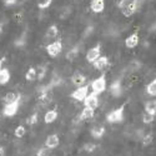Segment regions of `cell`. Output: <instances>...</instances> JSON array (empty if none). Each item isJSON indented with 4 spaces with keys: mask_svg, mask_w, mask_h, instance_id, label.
Masks as SVG:
<instances>
[{
    "mask_svg": "<svg viewBox=\"0 0 156 156\" xmlns=\"http://www.w3.org/2000/svg\"><path fill=\"white\" fill-rule=\"evenodd\" d=\"M94 116H95V110L94 109H90V108H86V106H84V109L79 114V118H80L81 121L90 120V119H93Z\"/></svg>",
    "mask_w": 156,
    "mask_h": 156,
    "instance_id": "18",
    "label": "cell"
},
{
    "mask_svg": "<svg viewBox=\"0 0 156 156\" xmlns=\"http://www.w3.org/2000/svg\"><path fill=\"white\" fill-rule=\"evenodd\" d=\"M90 89L91 91L98 94V95H101L102 93H105L106 90V75L105 74H101L99 77H96L95 80H93L90 83Z\"/></svg>",
    "mask_w": 156,
    "mask_h": 156,
    "instance_id": "2",
    "label": "cell"
},
{
    "mask_svg": "<svg viewBox=\"0 0 156 156\" xmlns=\"http://www.w3.org/2000/svg\"><path fill=\"white\" fill-rule=\"evenodd\" d=\"M70 80H71V83H73L75 86L80 87V86L85 85V83L87 81V77H86V75H84V74L80 73V71H75V73L71 75Z\"/></svg>",
    "mask_w": 156,
    "mask_h": 156,
    "instance_id": "12",
    "label": "cell"
},
{
    "mask_svg": "<svg viewBox=\"0 0 156 156\" xmlns=\"http://www.w3.org/2000/svg\"><path fill=\"white\" fill-rule=\"evenodd\" d=\"M5 60H6L5 58H2V59H0V70H2V69H3V64L5 62Z\"/></svg>",
    "mask_w": 156,
    "mask_h": 156,
    "instance_id": "38",
    "label": "cell"
},
{
    "mask_svg": "<svg viewBox=\"0 0 156 156\" xmlns=\"http://www.w3.org/2000/svg\"><path fill=\"white\" fill-rule=\"evenodd\" d=\"M10 77H11V74H10L9 69L3 68L0 70V85H6L10 81Z\"/></svg>",
    "mask_w": 156,
    "mask_h": 156,
    "instance_id": "21",
    "label": "cell"
},
{
    "mask_svg": "<svg viewBox=\"0 0 156 156\" xmlns=\"http://www.w3.org/2000/svg\"><path fill=\"white\" fill-rule=\"evenodd\" d=\"M99 105H100V98H99V95L95 94V93H93V91L89 93V95L84 100V106L96 110L99 108Z\"/></svg>",
    "mask_w": 156,
    "mask_h": 156,
    "instance_id": "8",
    "label": "cell"
},
{
    "mask_svg": "<svg viewBox=\"0 0 156 156\" xmlns=\"http://www.w3.org/2000/svg\"><path fill=\"white\" fill-rule=\"evenodd\" d=\"M124 119H125V106L124 105L109 111L106 115V121L109 124H120L124 121Z\"/></svg>",
    "mask_w": 156,
    "mask_h": 156,
    "instance_id": "1",
    "label": "cell"
},
{
    "mask_svg": "<svg viewBox=\"0 0 156 156\" xmlns=\"http://www.w3.org/2000/svg\"><path fill=\"white\" fill-rule=\"evenodd\" d=\"M109 93L114 98H120L121 96V94H122V81H121V79H116L110 84Z\"/></svg>",
    "mask_w": 156,
    "mask_h": 156,
    "instance_id": "9",
    "label": "cell"
},
{
    "mask_svg": "<svg viewBox=\"0 0 156 156\" xmlns=\"http://www.w3.org/2000/svg\"><path fill=\"white\" fill-rule=\"evenodd\" d=\"M53 101V94L51 91H48V93H43V94H39V98H37V102L43 106H46L49 104Z\"/></svg>",
    "mask_w": 156,
    "mask_h": 156,
    "instance_id": "17",
    "label": "cell"
},
{
    "mask_svg": "<svg viewBox=\"0 0 156 156\" xmlns=\"http://www.w3.org/2000/svg\"><path fill=\"white\" fill-rule=\"evenodd\" d=\"M14 135H15V137H18V139H23L25 135H27V127H25L24 125L16 126L15 130H14Z\"/></svg>",
    "mask_w": 156,
    "mask_h": 156,
    "instance_id": "28",
    "label": "cell"
},
{
    "mask_svg": "<svg viewBox=\"0 0 156 156\" xmlns=\"http://www.w3.org/2000/svg\"><path fill=\"white\" fill-rule=\"evenodd\" d=\"M25 80L30 81V83L34 81V80H36V68L31 66V68L28 69V71L25 73Z\"/></svg>",
    "mask_w": 156,
    "mask_h": 156,
    "instance_id": "27",
    "label": "cell"
},
{
    "mask_svg": "<svg viewBox=\"0 0 156 156\" xmlns=\"http://www.w3.org/2000/svg\"><path fill=\"white\" fill-rule=\"evenodd\" d=\"M141 4H142V0H131V3H130L124 10H121L122 16L129 19V18H131L133 15H135L136 12L139 11V9L141 8Z\"/></svg>",
    "mask_w": 156,
    "mask_h": 156,
    "instance_id": "3",
    "label": "cell"
},
{
    "mask_svg": "<svg viewBox=\"0 0 156 156\" xmlns=\"http://www.w3.org/2000/svg\"><path fill=\"white\" fill-rule=\"evenodd\" d=\"M0 119H2V112H0Z\"/></svg>",
    "mask_w": 156,
    "mask_h": 156,
    "instance_id": "39",
    "label": "cell"
},
{
    "mask_svg": "<svg viewBox=\"0 0 156 156\" xmlns=\"http://www.w3.org/2000/svg\"><path fill=\"white\" fill-rule=\"evenodd\" d=\"M98 149V145L94 144V142H86V144L84 145V151L87 152V154H91L94 151H96Z\"/></svg>",
    "mask_w": 156,
    "mask_h": 156,
    "instance_id": "33",
    "label": "cell"
},
{
    "mask_svg": "<svg viewBox=\"0 0 156 156\" xmlns=\"http://www.w3.org/2000/svg\"><path fill=\"white\" fill-rule=\"evenodd\" d=\"M58 35H59V28L54 24V25H50V27L46 29L45 39L46 40H53V39H55Z\"/></svg>",
    "mask_w": 156,
    "mask_h": 156,
    "instance_id": "19",
    "label": "cell"
},
{
    "mask_svg": "<svg viewBox=\"0 0 156 156\" xmlns=\"http://www.w3.org/2000/svg\"><path fill=\"white\" fill-rule=\"evenodd\" d=\"M59 116V112L56 109H51V110H48L44 115V122L45 124H53L54 121H56Z\"/></svg>",
    "mask_w": 156,
    "mask_h": 156,
    "instance_id": "16",
    "label": "cell"
},
{
    "mask_svg": "<svg viewBox=\"0 0 156 156\" xmlns=\"http://www.w3.org/2000/svg\"><path fill=\"white\" fill-rule=\"evenodd\" d=\"M144 109H145V112L151 114V115H156V99L146 101Z\"/></svg>",
    "mask_w": 156,
    "mask_h": 156,
    "instance_id": "22",
    "label": "cell"
},
{
    "mask_svg": "<svg viewBox=\"0 0 156 156\" xmlns=\"http://www.w3.org/2000/svg\"><path fill=\"white\" fill-rule=\"evenodd\" d=\"M77 56H79V48H73L70 50L66 51V55H65V59H66L68 61H74Z\"/></svg>",
    "mask_w": 156,
    "mask_h": 156,
    "instance_id": "24",
    "label": "cell"
},
{
    "mask_svg": "<svg viewBox=\"0 0 156 156\" xmlns=\"http://www.w3.org/2000/svg\"><path fill=\"white\" fill-rule=\"evenodd\" d=\"M59 145H60V139L56 134H50V135L46 136V140H45V146L46 147H49L50 150H54Z\"/></svg>",
    "mask_w": 156,
    "mask_h": 156,
    "instance_id": "14",
    "label": "cell"
},
{
    "mask_svg": "<svg viewBox=\"0 0 156 156\" xmlns=\"http://www.w3.org/2000/svg\"><path fill=\"white\" fill-rule=\"evenodd\" d=\"M89 90H90V84L83 85L80 87H77L76 90L70 94V98L75 101H79V102H84V100L86 99V96L89 95Z\"/></svg>",
    "mask_w": 156,
    "mask_h": 156,
    "instance_id": "4",
    "label": "cell"
},
{
    "mask_svg": "<svg viewBox=\"0 0 156 156\" xmlns=\"http://www.w3.org/2000/svg\"><path fill=\"white\" fill-rule=\"evenodd\" d=\"M0 156H5V150L2 145H0Z\"/></svg>",
    "mask_w": 156,
    "mask_h": 156,
    "instance_id": "37",
    "label": "cell"
},
{
    "mask_svg": "<svg viewBox=\"0 0 156 156\" xmlns=\"http://www.w3.org/2000/svg\"><path fill=\"white\" fill-rule=\"evenodd\" d=\"M53 4V0H36V5L39 9L45 10L48 8H50V5Z\"/></svg>",
    "mask_w": 156,
    "mask_h": 156,
    "instance_id": "31",
    "label": "cell"
},
{
    "mask_svg": "<svg viewBox=\"0 0 156 156\" xmlns=\"http://www.w3.org/2000/svg\"><path fill=\"white\" fill-rule=\"evenodd\" d=\"M140 43V35L137 31L130 34L126 39H125V46L127 49H135Z\"/></svg>",
    "mask_w": 156,
    "mask_h": 156,
    "instance_id": "11",
    "label": "cell"
},
{
    "mask_svg": "<svg viewBox=\"0 0 156 156\" xmlns=\"http://www.w3.org/2000/svg\"><path fill=\"white\" fill-rule=\"evenodd\" d=\"M105 134H106V129L104 127V126H101V125L94 126V127L90 129V135H91L93 139H96V140L102 139Z\"/></svg>",
    "mask_w": 156,
    "mask_h": 156,
    "instance_id": "15",
    "label": "cell"
},
{
    "mask_svg": "<svg viewBox=\"0 0 156 156\" xmlns=\"http://www.w3.org/2000/svg\"><path fill=\"white\" fill-rule=\"evenodd\" d=\"M141 68H142V62H141L140 60H137V59L131 60V61L129 62V65H127V69H129L130 71H133V73L139 71Z\"/></svg>",
    "mask_w": 156,
    "mask_h": 156,
    "instance_id": "23",
    "label": "cell"
},
{
    "mask_svg": "<svg viewBox=\"0 0 156 156\" xmlns=\"http://www.w3.org/2000/svg\"><path fill=\"white\" fill-rule=\"evenodd\" d=\"M3 2L6 6H12V5H15L18 3V0H3Z\"/></svg>",
    "mask_w": 156,
    "mask_h": 156,
    "instance_id": "36",
    "label": "cell"
},
{
    "mask_svg": "<svg viewBox=\"0 0 156 156\" xmlns=\"http://www.w3.org/2000/svg\"><path fill=\"white\" fill-rule=\"evenodd\" d=\"M100 56H101V45L98 44V45L90 48V49L87 50L85 59H86V61H87L89 64H94Z\"/></svg>",
    "mask_w": 156,
    "mask_h": 156,
    "instance_id": "7",
    "label": "cell"
},
{
    "mask_svg": "<svg viewBox=\"0 0 156 156\" xmlns=\"http://www.w3.org/2000/svg\"><path fill=\"white\" fill-rule=\"evenodd\" d=\"M45 75H46V66H44V65L36 66V79L37 80H43Z\"/></svg>",
    "mask_w": 156,
    "mask_h": 156,
    "instance_id": "30",
    "label": "cell"
},
{
    "mask_svg": "<svg viewBox=\"0 0 156 156\" xmlns=\"http://www.w3.org/2000/svg\"><path fill=\"white\" fill-rule=\"evenodd\" d=\"M20 109V100L18 101H14V102H9V104H5L4 108H3V115L6 116V118H12L18 114Z\"/></svg>",
    "mask_w": 156,
    "mask_h": 156,
    "instance_id": "6",
    "label": "cell"
},
{
    "mask_svg": "<svg viewBox=\"0 0 156 156\" xmlns=\"http://www.w3.org/2000/svg\"><path fill=\"white\" fill-rule=\"evenodd\" d=\"M36 156H50V149L46 146L40 147L36 152Z\"/></svg>",
    "mask_w": 156,
    "mask_h": 156,
    "instance_id": "34",
    "label": "cell"
},
{
    "mask_svg": "<svg viewBox=\"0 0 156 156\" xmlns=\"http://www.w3.org/2000/svg\"><path fill=\"white\" fill-rule=\"evenodd\" d=\"M155 119H156V115H151V114H147V112H144V114H142V116H141L142 122L146 124V125L152 124L155 121Z\"/></svg>",
    "mask_w": 156,
    "mask_h": 156,
    "instance_id": "29",
    "label": "cell"
},
{
    "mask_svg": "<svg viewBox=\"0 0 156 156\" xmlns=\"http://www.w3.org/2000/svg\"><path fill=\"white\" fill-rule=\"evenodd\" d=\"M45 49H46V53H48L49 56L56 58V56H59L61 54V51H62V40L61 39H58V40L48 44Z\"/></svg>",
    "mask_w": 156,
    "mask_h": 156,
    "instance_id": "5",
    "label": "cell"
},
{
    "mask_svg": "<svg viewBox=\"0 0 156 156\" xmlns=\"http://www.w3.org/2000/svg\"><path fill=\"white\" fill-rule=\"evenodd\" d=\"M105 6H106L105 0H90L89 3V8L94 14H101L105 10Z\"/></svg>",
    "mask_w": 156,
    "mask_h": 156,
    "instance_id": "10",
    "label": "cell"
},
{
    "mask_svg": "<svg viewBox=\"0 0 156 156\" xmlns=\"http://www.w3.org/2000/svg\"><path fill=\"white\" fill-rule=\"evenodd\" d=\"M18 100H21V94L20 93H14V91H10V93L5 94L4 98H3V101L5 104L14 102V101H18Z\"/></svg>",
    "mask_w": 156,
    "mask_h": 156,
    "instance_id": "20",
    "label": "cell"
},
{
    "mask_svg": "<svg viewBox=\"0 0 156 156\" xmlns=\"http://www.w3.org/2000/svg\"><path fill=\"white\" fill-rule=\"evenodd\" d=\"M130 3H131V0H118L116 6H118V9H120V10H124Z\"/></svg>",
    "mask_w": 156,
    "mask_h": 156,
    "instance_id": "35",
    "label": "cell"
},
{
    "mask_svg": "<svg viewBox=\"0 0 156 156\" xmlns=\"http://www.w3.org/2000/svg\"><path fill=\"white\" fill-rule=\"evenodd\" d=\"M146 90V94L150 95V96H156V77L152 79L145 87Z\"/></svg>",
    "mask_w": 156,
    "mask_h": 156,
    "instance_id": "25",
    "label": "cell"
},
{
    "mask_svg": "<svg viewBox=\"0 0 156 156\" xmlns=\"http://www.w3.org/2000/svg\"><path fill=\"white\" fill-rule=\"evenodd\" d=\"M154 140H155V136H154L152 133H150V134H146V135H144V136L141 137V144H142V146L147 147V146L152 145Z\"/></svg>",
    "mask_w": 156,
    "mask_h": 156,
    "instance_id": "26",
    "label": "cell"
},
{
    "mask_svg": "<svg viewBox=\"0 0 156 156\" xmlns=\"http://www.w3.org/2000/svg\"><path fill=\"white\" fill-rule=\"evenodd\" d=\"M37 121H39V114H37V112H33V114L29 116V118L27 119V124H28L29 126L36 125Z\"/></svg>",
    "mask_w": 156,
    "mask_h": 156,
    "instance_id": "32",
    "label": "cell"
},
{
    "mask_svg": "<svg viewBox=\"0 0 156 156\" xmlns=\"http://www.w3.org/2000/svg\"><path fill=\"white\" fill-rule=\"evenodd\" d=\"M109 65H110V60L108 56H100L94 64H93V66L95 70L98 71H104V70H106L109 68Z\"/></svg>",
    "mask_w": 156,
    "mask_h": 156,
    "instance_id": "13",
    "label": "cell"
}]
</instances>
